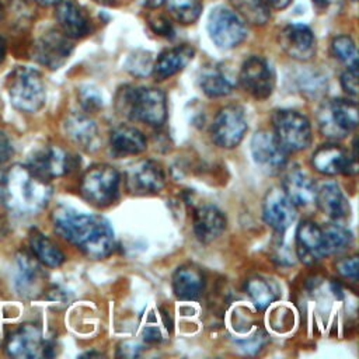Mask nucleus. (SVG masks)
I'll use <instances>...</instances> for the list:
<instances>
[{"label":"nucleus","instance_id":"obj_27","mask_svg":"<svg viewBox=\"0 0 359 359\" xmlns=\"http://www.w3.org/2000/svg\"><path fill=\"white\" fill-rule=\"evenodd\" d=\"M17 289L20 290V293L32 296L43 276V272L39 266V261L34 257L32 252L21 250L17 254Z\"/></svg>","mask_w":359,"mask_h":359},{"label":"nucleus","instance_id":"obj_48","mask_svg":"<svg viewBox=\"0 0 359 359\" xmlns=\"http://www.w3.org/2000/svg\"><path fill=\"white\" fill-rule=\"evenodd\" d=\"M164 0H144V4L147 7H158L160 4H163Z\"/></svg>","mask_w":359,"mask_h":359},{"label":"nucleus","instance_id":"obj_16","mask_svg":"<svg viewBox=\"0 0 359 359\" xmlns=\"http://www.w3.org/2000/svg\"><path fill=\"white\" fill-rule=\"evenodd\" d=\"M279 46L292 59L310 60L316 55V38L311 29L303 24L286 25L278 36Z\"/></svg>","mask_w":359,"mask_h":359},{"label":"nucleus","instance_id":"obj_30","mask_svg":"<svg viewBox=\"0 0 359 359\" xmlns=\"http://www.w3.org/2000/svg\"><path fill=\"white\" fill-rule=\"evenodd\" d=\"M199 86L208 97L216 98L230 94L233 91L234 83L222 69L212 67L202 73Z\"/></svg>","mask_w":359,"mask_h":359},{"label":"nucleus","instance_id":"obj_50","mask_svg":"<svg viewBox=\"0 0 359 359\" xmlns=\"http://www.w3.org/2000/svg\"><path fill=\"white\" fill-rule=\"evenodd\" d=\"M1 13H3V11H1V6H0V18H1Z\"/></svg>","mask_w":359,"mask_h":359},{"label":"nucleus","instance_id":"obj_14","mask_svg":"<svg viewBox=\"0 0 359 359\" xmlns=\"http://www.w3.org/2000/svg\"><path fill=\"white\" fill-rule=\"evenodd\" d=\"M238 81L241 87L257 100L268 98L275 86L272 69L266 60L259 56H251L244 60L240 69Z\"/></svg>","mask_w":359,"mask_h":359},{"label":"nucleus","instance_id":"obj_51","mask_svg":"<svg viewBox=\"0 0 359 359\" xmlns=\"http://www.w3.org/2000/svg\"><path fill=\"white\" fill-rule=\"evenodd\" d=\"M352 1H356V0H352Z\"/></svg>","mask_w":359,"mask_h":359},{"label":"nucleus","instance_id":"obj_11","mask_svg":"<svg viewBox=\"0 0 359 359\" xmlns=\"http://www.w3.org/2000/svg\"><path fill=\"white\" fill-rule=\"evenodd\" d=\"M125 185L133 195L157 194L165 185V174L158 163L153 160H140L126 170Z\"/></svg>","mask_w":359,"mask_h":359},{"label":"nucleus","instance_id":"obj_36","mask_svg":"<svg viewBox=\"0 0 359 359\" xmlns=\"http://www.w3.org/2000/svg\"><path fill=\"white\" fill-rule=\"evenodd\" d=\"M126 66H128V70L136 76H144L153 67L151 57L149 56V53H144V52H142L140 55L135 53L133 56H130Z\"/></svg>","mask_w":359,"mask_h":359},{"label":"nucleus","instance_id":"obj_31","mask_svg":"<svg viewBox=\"0 0 359 359\" xmlns=\"http://www.w3.org/2000/svg\"><path fill=\"white\" fill-rule=\"evenodd\" d=\"M323 231V245L325 255L341 254L346 251L352 244V233L341 224H327Z\"/></svg>","mask_w":359,"mask_h":359},{"label":"nucleus","instance_id":"obj_39","mask_svg":"<svg viewBox=\"0 0 359 359\" xmlns=\"http://www.w3.org/2000/svg\"><path fill=\"white\" fill-rule=\"evenodd\" d=\"M341 86L351 97L358 95V67L346 69L341 76Z\"/></svg>","mask_w":359,"mask_h":359},{"label":"nucleus","instance_id":"obj_23","mask_svg":"<svg viewBox=\"0 0 359 359\" xmlns=\"http://www.w3.org/2000/svg\"><path fill=\"white\" fill-rule=\"evenodd\" d=\"M195 50L189 45H181L165 49L161 52L153 63L151 73L156 80L161 81L181 72L194 57Z\"/></svg>","mask_w":359,"mask_h":359},{"label":"nucleus","instance_id":"obj_21","mask_svg":"<svg viewBox=\"0 0 359 359\" xmlns=\"http://www.w3.org/2000/svg\"><path fill=\"white\" fill-rule=\"evenodd\" d=\"M282 191L296 208L316 205L317 188L311 178L297 168H292L283 175Z\"/></svg>","mask_w":359,"mask_h":359},{"label":"nucleus","instance_id":"obj_37","mask_svg":"<svg viewBox=\"0 0 359 359\" xmlns=\"http://www.w3.org/2000/svg\"><path fill=\"white\" fill-rule=\"evenodd\" d=\"M79 98H80V104L81 107L87 111V112H95L102 107V98L98 94L97 90L91 88V87H86L81 88L79 93Z\"/></svg>","mask_w":359,"mask_h":359},{"label":"nucleus","instance_id":"obj_5","mask_svg":"<svg viewBox=\"0 0 359 359\" xmlns=\"http://www.w3.org/2000/svg\"><path fill=\"white\" fill-rule=\"evenodd\" d=\"M321 133L330 139H344L358 126V105L351 100L325 101L317 114Z\"/></svg>","mask_w":359,"mask_h":359},{"label":"nucleus","instance_id":"obj_7","mask_svg":"<svg viewBox=\"0 0 359 359\" xmlns=\"http://www.w3.org/2000/svg\"><path fill=\"white\" fill-rule=\"evenodd\" d=\"M272 125L275 137L287 153L304 150L311 142L310 122L297 111H275L272 115Z\"/></svg>","mask_w":359,"mask_h":359},{"label":"nucleus","instance_id":"obj_42","mask_svg":"<svg viewBox=\"0 0 359 359\" xmlns=\"http://www.w3.org/2000/svg\"><path fill=\"white\" fill-rule=\"evenodd\" d=\"M150 25H151L153 31L160 34V35H170V32H171V27H170L168 21L163 17H157L156 22L150 20Z\"/></svg>","mask_w":359,"mask_h":359},{"label":"nucleus","instance_id":"obj_33","mask_svg":"<svg viewBox=\"0 0 359 359\" xmlns=\"http://www.w3.org/2000/svg\"><path fill=\"white\" fill-rule=\"evenodd\" d=\"M243 20L254 25H265L269 20V10L262 0H230Z\"/></svg>","mask_w":359,"mask_h":359},{"label":"nucleus","instance_id":"obj_13","mask_svg":"<svg viewBox=\"0 0 359 359\" xmlns=\"http://www.w3.org/2000/svg\"><path fill=\"white\" fill-rule=\"evenodd\" d=\"M74 165V157L59 146L41 147L28 158V167L48 181L69 174Z\"/></svg>","mask_w":359,"mask_h":359},{"label":"nucleus","instance_id":"obj_47","mask_svg":"<svg viewBox=\"0 0 359 359\" xmlns=\"http://www.w3.org/2000/svg\"><path fill=\"white\" fill-rule=\"evenodd\" d=\"M6 41L0 36V63L4 60V56H6Z\"/></svg>","mask_w":359,"mask_h":359},{"label":"nucleus","instance_id":"obj_43","mask_svg":"<svg viewBox=\"0 0 359 359\" xmlns=\"http://www.w3.org/2000/svg\"><path fill=\"white\" fill-rule=\"evenodd\" d=\"M143 337H144V341L149 342V344H154V342H158L161 339V335H160L158 330L153 328V327H147L143 331Z\"/></svg>","mask_w":359,"mask_h":359},{"label":"nucleus","instance_id":"obj_34","mask_svg":"<svg viewBox=\"0 0 359 359\" xmlns=\"http://www.w3.org/2000/svg\"><path fill=\"white\" fill-rule=\"evenodd\" d=\"M245 289L258 310H265L276 299V293L272 286L259 276L250 278L245 283Z\"/></svg>","mask_w":359,"mask_h":359},{"label":"nucleus","instance_id":"obj_18","mask_svg":"<svg viewBox=\"0 0 359 359\" xmlns=\"http://www.w3.org/2000/svg\"><path fill=\"white\" fill-rule=\"evenodd\" d=\"M265 223L278 233H283L296 219V206L289 201L282 189H271L262 208Z\"/></svg>","mask_w":359,"mask_h":359},{"label":"nucleus","instance_id":"obj_24","mask_svg":"<svg viewBox=\"0 0 359 359\" xmlns=\"http://www.w3.org/2000/svg\"><path fill=\"white\" fill-rule=\"evenodd\" d=\"M63 129L66 136L87 151H93L98 147V129L93 119L83 114H70Z\"/></svg>","mask_w":359,"mask_h":359},{"label":"nucleus","instance_id":"obj_2","mask_svg":"<svg viewBox=\"0 0 359 359\" xmlns=\"http://www.w3.org/2000/svg\"><path fill=\"white\" fill-rule=\"evenodd\" d=\"M0 196L11 213L32 216L46 208L52 196V187L48 180L35 174L28 165L15 164L3 177Z\"/></svg>","mask_w":359,"mask_h":359},{"label":"nucleus","instance_id":"obj_25","mask_svg":"<svg viewBox=\"0 0 359 359\" xmlns=\"http://www.w3.org/2000/svg\"><path fill=\"white\" fill-rule=\"evenodd\" d=\"M316 205L318 209L334 220H341L349 216L351 206L341 188L334 182H327L317 189Z\"/></svg>","mask_w":359,"mask_h":359},{"label":"nucleus","instance_id":"obj_10","mask_svg":"<svg viewBox=\"0 0 359 359\" xmlns=\"http://www.w3.org/2000/svg\"><path fill=\"white\" fill-rule=\"evenodd\" d=\"M73 43L62 31L49 29L42 34L34 43L32 57L42 66L56 70L70 56Z\"/></svg>","mask_w":359,"mask_h":359},{"label":"nucleus","instance_id":"obj_29","mask_svg":"<svg viewBox=\"0 0 359 359\" xmlns=\"http://www.w3.org/2000/svg\"><path fill=\"white\" fill-rule=\"evenodd\" d=\"M29 248L34 257L48 268H57L65 261V255L59 247L39 230H31Z\"/></svg>","mask_w":359,"mask_h":359},{"label":"nucleus","instance_id":"obj_20","mask_svg":"<svg viewBox=\"0 0 359 359\" xmlns=\"http://www.w3.org/2000/svg\"><path fill=\"white\" fill-rule=\"evenodd\" d=\"M56 21L62 32L70 39H79L90 32V18L74 0H62L56 4Z\"/></svg>","mask_w":359,"mask_h":359},{"label":"nucleus","instance_id":"obj_3","mask_svg":"<svg viewBox=\"0 0 359 359\" xmlns=\"http://www.w3.org/2000/svg\"><path fill=\"white\" fill-rule=\"evenodd\" d=\"M115 108L119 115L150 126H161L167 118L165 95L153 87H121L115 97Z\"/></svg>","mask_w":359,"mask_h":359},{"label":"nucleus","instance_id":"obj_40","mask_svg":"<svg viewBox=\"0 0 359 359\" xmlns=\"http://www.w3.org/2000/svg\"><path fill=\"white\" fill-rule=\"evenodd\" d=\"M13 154V147L10 143L8 136L0 130V164H3L4 161H7Z\"/></svg>","mask_w":359,"mask_h":359},{"label":"nucleus","instance_id":"obj_15","mask_svg":"<svg viewBox=\"0 0 359 359\" xmlns=\"http://www.w3.org/2000/svg\"><path fill=\"white\" fill-rule=\"evenodd\" d=\"M311 165L316 171L324 175H353L358 171L356 151L352 156L337 143H327L320 146L311 157Z\"/></svg>","mask_w":359,"mask_h":359},{"label":"nucleus","instance_id":"obj_49","mask_svg":"<svg viewBox=\"0 0 359 359\" xmlns=\"http://www.w3.org/2000/svg\"><path fill=\"white\" fill-rule=\"evenodd\" d=\"M97 3H101V4H112L114 0H95Z\"/></svg>","mask_w":359,"mask_h":359},{"label":"nucleus","instance_id":"obj_1","mask_svg":"<svg viewBox=\"0 0 359 359\" xmlns=\"http://www.w3.org/2000/svg\"><path fill=\"white\" fill-rule=\"evenodd\" d=\"M55 231L76 245L88 258L108 257L115 245V237L109 223L95 215L77 212L67 206H59L52 213Z\"/></svg>","mask_w":359,"mask_h":359},{"label":"nucleus","instance_id":"obj_28","mask_svg":"<svg viewBox=\"0 0 359 359\" xmlns=\"http://www.w3.org/2000/svg\"><path fill=\"white\" fill-rule=\"evenodd\" d=\"M109 144L116 156H135L146 149V137L139 129L121 125L111 132Z\"/></svg>","mask_w":359,"mask_h":359},{"label":"nucleus","instance_id":"obj_26","mask_svg":"<svg viewBox=\"0 0 359 359\" xmlns=\"http://www.w3.org/2000/svg\"><path fill=\"white\" fill-rule=\"evenodd\" d=\"M205 280L201 269L194 265L180 266L172 276V290L180 300H196L201 297Z\"/></svg>","mask_w":359,"mask_h":359},{"label":"nucleus","instance_id":"obj_46","mask_svg":"<svg viewBox=\"0 0 359 359\" xmlns=\"http://www.w3.org/2000/svg\"><path fill=\"white\" fill-rule=\"evenodd\" d=\"M335 0H313V3L317 6V7H320V8H325V7H328L330 4H332Z\"/></svg>","mask_w":359,"mask_h":359},{"label":"nucleus","instance_id":"obj_38","mask_svg":"<svg viewBox=\"0 0 359 359\" xmlns=\"http://www.w3.org/2000/svg\"><path fill=\"white\" fill-rule=\"evenodd\" d=\"M337 271L341 276L356 282L358 280V273H359V261L356 255L348 257V258H342L337 262Z\"/></svg>","mask_w":359,"mask_h":359},{"label":"nucleus","instance_id":"obj_19","mask_svg":"<svg viewBox=\"0 0 359 359\" xmlns=\"http://www.w3.org/2000/svg\"><path fill=\"white\" fill-rule=\"evenodd\" d=\"M296 254L297 258L306 264L313 265L324 255L323 231L311 220H303L296 229Z\"/></svg>","mask_w":359,"mask_h":359},{"label":"nucleus","instance_id":"obj_41","mask_svg":"<svg viewBox=\"0 0 359 359\" xmlns=\"http://www.w3.org/2000/svg\"><path fill=\"white\" fill-rule=\"evenodd\" d=\"M140 346L135 342H123L121 345V348L118 349V356H123V358H135L139 355Z\"/></svg>","mask_w":359,"mask_h":359},{"label":"nucleus","instance_id":"obj_12","mask_svg":"<svg viewBox=\"0 0 359 359\" xmlns=\"http://www.w3.org/2000/svg\"><path fill=\"white\" fill-rule=\"evenodd\" d=\"M251 154L255 164L268 174L282 171L287 161V151L280 146L273 132L258 130L251 139Z\"/></svg>","mask_w":359,"mask_h":359},{"label":"nucleus","instance_id":"obj_22","mask_svg":"<svg viewBox=\"0 0 359 359\" xmlns=\"http://www.w3.org/2000/svg\"><path fill=\"white\" fill-rule=\"evenodd\" d=\"M226 223V216L220 209L213 205H205L195 210L194 233L201 243L208 244L224 231Z\"/></svg>","mask_w":359,"mask_h":359},{"label":"nucleus","instance_id":"obj_6","mask_svg":"<svg viewBox=\"0 0 359 359\" xmlns=\"http://www.w3.org/2000/svg\"><path fill=\"white\" fill-rule=\"evenodd\" d=\"M119 189V174L108 164H95L90 167L80 182V192L86 201L95 206H108L116 196Z\"/></svg>","mask_w":359,"mask_h":359},{"label":"nucleus","instance_id":"obj_44","mask_svg":"<svg viewBox=\"0 0 359 359\" xmlns=\"http://www.w3.org/2000/svg\"><path fill=\"white\" fill-rule=\"evenodd\" d=\"M292 3V0H265V4L271 6L275 10H283L286 8L289 4Z\"/></svg>","mask_w":359,"mask_h":359},{"label":"nucleus","instance_id":"obj_35","mask_svg":"<svg viewBox=\"0 0 359 359\" xmlns=\"http://www.w3.org/2000/svg\"><path fill=\"white\" fill-rule=\"evenodd\" d=\"M331 50H332V55L338 60H341L348 69L358 67V50L351 36L348 35L335 36L331 42Z\"/></svg>","mask_w":359,"mask_h":359},{"label":"nucleus","instance_id":"obj_9","mask_svg":"<svg viewBox=\"0 0 359 359\" xmlns=\"http://www.w3.org/2000/svg\"><path fill=\"white\" fill-rule=\"evenodd\" d=\"M247 128V118L243 108L227 105L216 114L210 128V136L219 147L233 149L243 140Z\"/></svg>","mask_w":359,"mask_h":359},{"label":"nucleus","instance_id":"obj_8","mask_svg":"<svg viewBox=\"0 0 359 359\" xmlns=\"http://www.w3.org/2000/svg\"><path fill=\"white\" fill-rule=\"evenodd\" d=\"M208 32L217 48L233 49L245 39L247 27L237 13L219 6L209 14Z\"/></svg>","mask_w":359,"mask_h":359},{"label":"nucleus","instance_id":"obj_4","mask_svg":"<svg viewBox=\"0 0 359 359\" xmlns=\"http://www.w3.org/2000/svg\"><path fill=\"white\" fill-rule=\"evenodd\" d=\"M10 101L18 111L36 112L45 104V84L38 70L27 66L15 67L7 79Z\"/></svg>","mask_w":359,"mask_h":359},{"label":"nucleus","instance_id":"obj_17","mask_svg":"<svg viewBox=\"0 0 359 359\" xmlns=\"http://www.w3.org/2000/svg\"><path fill=\"white\" fill-rule=\"evenodd\" d=\"M41 330L35 324H22L15 328L6 341V352L11 358H38L43 353Z\"/></svg>","mask_w":359,"mask_h":359},{"label":"nucleus","instance_id":"obj_45","mask_svg":"<svg viewBox=\"0 0 359 359\" xmlns=\"http://www.w3.org/2000/svg\"><path fill=\"white\" fill-rule=\"evenodd\" d=\"M39 6H43V7H49V6H56L59 4L62 0H35Z\"/></svg>","mask_w":359,"mask_h":359},{"label":"nucleus","instance_id":"obj_32","mask_svg":"<svg viewBox=\"0 0 359 359\" xmlns=\"http://www.w3.org/2000/svg\"><path fill=\"white\" fill-rule=\"evenodd\" d=\"M168 15L180 24L195 22L202 11V0H164Z\"/></svg>","mask_w":359,"mask_h":359}]
</instances>
